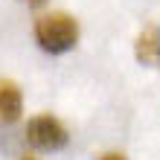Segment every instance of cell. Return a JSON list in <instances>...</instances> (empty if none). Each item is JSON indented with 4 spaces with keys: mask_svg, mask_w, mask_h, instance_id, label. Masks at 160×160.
<instances>
[{
    "mask_svg": "<svg viewBox=\"0 0 160 160\" xmlns=\"http://www.w3.org/2000/svg\"><path fill=\"white\" fill-rule=\"evenodd\" d=\"M32 32H35L38 47L50 55L70 52L79 44V21L67 12H47L41 18H35Z\"/></svg>",
    "mask_w": 160,
    "mask_h": 160,
    "instance_id": "obj_1",
    "label": "cell"
},
{
    "mask_svg": "<svg viewBox=\"0 0 160 160\" xmlns=\"http://www.w3.org/2000/svg\"><path fill=\"white\" fill-rule=\"evenodd\" d=\"M26 140L35 148H41V152H58V148L67 146L70 134H67V128H64V122L58 117L38 114L26 122Z\"/></svg>",
    "mask_w": 160,
    "mask_h": 160,
    "instance_id": "obj_2",
    "label": "cell"
},
{
    "mask_svg": "<svg viewBox=\"0 0 160 160\" xmlns=\"http://www.w3.org/2000/svg\"><path fill=\"white\" fill-rule=\"evenodd\" d=\"M134 55L143 67H160V26L148 23L134 41Z\"/></svg>",
    "mask_w": 160,
    "mask_h": 160,
    "instance_id": "obj_3",
    "label": "cell"
},
{
    "mask_svg": "<svg viewBox=\"0 0 160 160\" xmlns=\"http://www.w3.org/2000/svg\"><path fill=\"white\" fill-rule=\"evenodd\" d=\"M23 114V96L21 88L12 79H0V125H12Z\"/></svg>",
    "mask_w": 160,
    "mask_h": 160,
    "instance_id": "obj_4",
    "label": "cell"
},
{
    "mask_svg": "<svg viewBox=\"0 0 160 160\" xmlns=\"http://www.w3.org/2000/svg\"><path fill=\"white\" fill-rule=\"evenodd\" d=\"M99 160H125V154H117V152H111V154H102Z\"/></svg>",
    "mask_w": 160,
    "mask_h": 160,
    "instance_id": "obj_5",
    "label": "cell"
},
{
    "mask_svg": "<svg viewBox=\"0 0 160 160\" xmlns=\"http://www.w3.org/2000/svg\"><path fill=\"white\" fill-rule=\"evenodd\" d=\"M26 3H29V6H41L44 0H26Z\"/></svg>",
    "mask_w": 160,
    "mask_h": 160,
    "instance_id": "obj_6",
    "label": "cell"
},
{
    "mask_svg": "<svg viewBox=\"0 0 160 160\" xmlns=\"http://www.w3.org/2000/svg\"><path fill=\"white\" fill-rule=\"evenodd\" d=\"M23 160H35V157H23Z\"/></svg>",
    "mask_w": 160,
    "mask_h": 160,
    "instance_id": "obj_7",
    "label": "cell"
}]
</instances>
